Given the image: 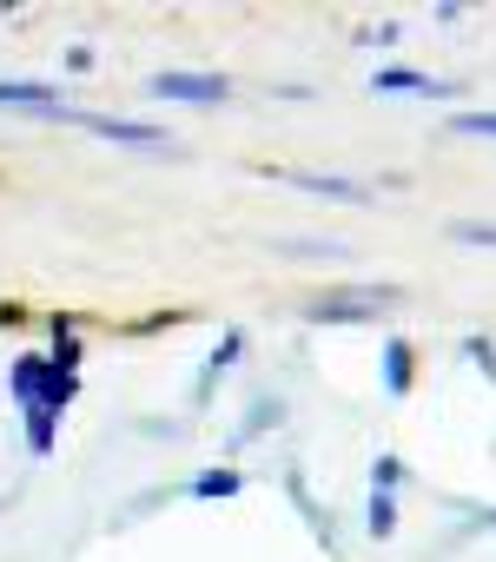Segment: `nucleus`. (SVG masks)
I'll list each match as a JSON object with an SVG mask.
<instances>
[{
	"mask_svg": "<svg viewBox=\"0 0 496 562\" xmlns=\"http://www.w3.org/2000/svg\"><path fill=\"white\" fill-rule=\"evenodd\" d=\"M391 305H397V292H391V285H345V292L312 299V305H305V318H312V325H364V318H384Z\"/></svg>",
	"mask_w": 496,
	"mask_h": 562,
	"instance_id": "nucleus-1",
	"label": "nucleus"
},
{
	"mask_svg": "<svg viewBox=\"0 0 496 562\" xmlns=\"http://www.w3.org/2000/svg\"><path fill=\"white\" fill-rule=\"evenodd\" d=\"M47 364H54V358H47ZM74 391H80V378H74V371H47L41 397L21 411V417H27V450H34V457H47V450H54V424H60V411L74 404Z\"/></svg>",
	"mask_w": 496,
	"mask_h": 562,
	"instance_id": "nucleus-2",
	"label": "nucleus"
},
{
	"mask_svg": "<svg viewBox=\"0 0 496 562\" xmlns=\"http://www.w3.org/2000/svg\"><path fill=\"white\" fill-rule=\"evenodd\" d=\"M74 126H87V133H100V139H113V146H133V153H179L172 146V133H159V126H139V120H120V113H80L74 106Z\"/></svg>",
	"mask_w": 496,
	"mask_h": 562,
	"instance_id": "nucleus-3",
	"label": "nucleus"
},
{
	"mask_svg": "<svg viewBox=\"0 0 496 562\" xmlns=\"http://www.w3.org/2000/svg\"><path fill=\"white\" fill-rule=\"evenodd\" d=\"M146 93H153V100H166V106H225V93H232V87H225L218 74H172V67H166V74H153V80H146Z\"/></svg>",
	"mask_w": 496,
	"mask_h": 562,
	"instance_id": "nucleus-4",
	"label": "nucleus"
},
{
	"mask_svg": "<svg viewBox=\"0 0 496 562\" xmlns=\"http://www.w3.org/2000/svg\"><path fill=\"white\" fill-rule=\"evenodd\" d=\"M371 93H417V100H456L450 80H430V74H410V67H377Z\"/></svg>",
	"mask_w": 496,
	"mask_h": 562,
	"instance_id": "nucleus-5",
	"label": "nucleus"
},
{
	"mask_svg": "<svg viewBox=\"0 0 496 562\" xmlns=\"http://www.w3.org/2000/svg\"><path fill=\"white\" fill-rule=\"evenodd\" d=\"M0 106H27V113L54 120L67 100H60V87H47V80H0Z\"/></svg>",
	"mask_w": 496,
	"mask_h": 562,
	"instance_id": "nucleus-6",
	"label": "nucleus"
},
{
	"mask_svg": "<svg viewBox=\"0 0 496 562\" xmlns=\"http://www.w3.org/2000/svg\"><path fill=\"white\" fill-rule=\"evenodd\" d=\"M47 371H54L47 358H14V371H8V391H14V404H21V411H27V404L41 397V384H47Z\"/></svg>",
	"mask_w": 496,
	"mask_h": 562,
	"instance_id": "nucleus-7",
	"label": "nucleus"
},
{
	"mask_svg": "<svg viewBox=\"0 0 496 562\" xmlns=\"http://www.w3.org/2000/svg\"><path fill=\"white\" fill-rule=\"evenodd\" d=\"M292 186H305V192H318V199H338V205H364V199H371L364 186H351V179H325V172H292Z\"/></svg>",
	"mask_w": 496,
	"mask_h": 562,
	"instance_id": "nucleus-8",
	"label": "nucleus"
},
{
	"mask_svg": "<svg viewBox=\"0 0 496 562\" xmlns=\"http://www.w3.org/2000/svg\"><path fill=\"white\" fill-rule=\"evenodd\" d=\"M384 391H391V397H410V345H404V338L384 345Z\"/></svg>",
	"mask_w": 496,
	"mask_h": 562,
	"instance_id": "nucleus-9",
	"label": "nucleus"
},
{
	"mask_svg": "<svg viewBox=\"0 0 496 562\" xmlns=\"http://www.w3.org/2000/svg\"><path fill=\"white\" fill-rule=\"evenodd\" d=\"M238 490H245L238 470H199V476H192V496H199V503H212V496H238Z\"/></svg>",
	"mask_w": 496,
	"mask_h": 562,
	"instance_id": "nucleus-10",
	"label": "nucleus"
},
{
	"mask_svg": "<svg viewBox=\"0 0 496 562\" xmlns=\"http://www.w3.org/2000/svg\"><path fill=\"white\" fill-rule=\"evenodd\" d=\"M364 522H371V536H377V542L397 529V503H391V490H371V509H364Z\"/></svg>",
	"mask_w": 496,
	"mask_h": 562,
	"instance_id": "nucleus-11",
	"label": "nucleus"
},
{
	"mask_svg": "<svg viewBox=\"0 0 496 562\" xmlns=\"http://www.w3.org/2000/svg\"><path fill=\"white\" fill-rule=\"evenodd\" d=\"M450 238H456V245H489V251H496V218H450Z\"/></svg>",
	"mask_w": 496,
	"mask_h": 562,
	"instance_id": "nucleus-12",
	"label": "nucleus"
},
{
	"mask_svg": "<svg viewBox=\"0 0 496 562\" xmlns=\"http://www.w3.org/2000/svg\"><path fill=\"white\" fill-rule=\"evenodd\" d=\"M456 139H496V113H450Z\"/></svg>",
	"mask_w": 496,
	"mask_h": 562,
	"instance_id": "nucleus-13",
	"label": "nucleus"
},
{
	"mask_svg": "<svg viewBox=\"0 0 496 562\" xmlns=\"http://www.w3.org/2000/svg\"><path fill=\"white\" fill-rule=\"evenodd\" d=\"M238 345H245L238 331H225V338H218V351H212V364H205V378H199V391H205V384H212L218 371H232V364H238Z\"/></svg>",
	"mask_w": 496,
	"mask_h": 562,
	"instance_id": "nucleus-14",
	"label": "nucleus"
},
{
	"mask_svg": "<svg viewBox=\"0 0 496 562\" xmlns=\"http://www.w3.org/2000/svg\"><path fill=\"white\" fill-rule=\"evenodd\" d=\"M279 417H285V411H279V397H259V411H252V424L238 430V443H245V437H259V430H266V424H279Z\"/></svg>",
	"mask_w": 496,
	"mask_h": 562,
	"instance_id": "nucleus-15",
	"label": "nucleus"
},
{
	"mask_svg": "<svg viewBox=\"0 0 496 562\" xmlns=\"http://www.w3.org/2000/svg\"><path fill=\"white\" fill-rule=\"evenodd\" d=\"M404 483V463L397 457H377V470H371V490H397Z\"/></svg>",
	"mask_w": 496,
	"mask_h": 562,
	"instance_id": "nucleus-16",
	"label": "nucleus"
},
{
	"mask_svg": "<svg viewBox=\"0 0 496 562\" xmlns=\"http://www.w3.org/2000/svg\"><path fill=\"white\" fill-rule=\"evenodd\" d=\"M463 351H470V358H476V364H483V371H489V378H496V345H489V338H470V345H463Z\"/></svg>",
	"mask_w": 496,
	"mask_h": 562,
	"instance_id": "nucleus-17",
	"label": "nucleus"
}]
</instances>
